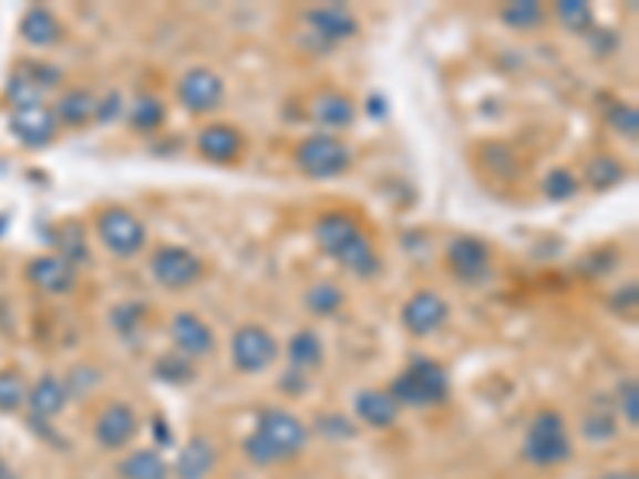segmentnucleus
Returning a JSON list of instances; mask_svg holds the SVG:
<instances>
[{"label": "nucleus", "mask_w": 639, "mask_h": 479, "mask_svg": "<svg viewBox=\"0 0 639 479\" xmlns=\"http://www.w3.org/2000/svg\"><path fill=\"white\" fill-rule=\"evenodd\" d=\"M313 240L327 256H333L342 269H349L359 279H371L381 272V259L374 247L368 243L362 225L352 215L342 211H327L313 225Z\"/></svg>", "instance_id": "nucleus-1"}, {"label": "nucleus", "mask_w": 639, "mask_h": 479, "mask_svg": "<svg viewBox=\"0 0 639 479\" xmlns=\"http://www.w3.org/2000/svg\"><path fill=\"white\" fill-rule=\"evenodd\" d=\"M307 428L301 419H295L285 409H266L259 413L252 435L244 441V454L256 467H272L288 457L305 451Z\"/></svg>", "instance_id": "nucleus-2"}, {"label": "nucleus", "mask_w": 639, "mask_h": 479, "mask_svg": "<svg viewBox=\"0 0 639 479\" xmlns=\"http://www.w3.org/2000/svg\"><path fill=\"white\" fill-rule=\"evenodd\" d=\"M447 371L432 358H413L403 374L390 381L388 394L400 406H439L447 399Z\"/></svg>", "instance_id": "nucleus-3"}, {"label": "nucleus", "mask_w": 639, "mask_h": 479, "mask_svg": "<svg viewBox=\"0 0 639 479\" xmlns=\"http://www.w3.org/2000/svg\"><path fill=\"white\" fill-rule=\"evenodd\" d=\"M522 457L534 464V467H559L573 457V441L566 423L556 409H540L530 419L528 431H525V445H522Z\"/></svg>", "instance_id": "nucleus-4"}, {"label": "nucleus", "mask_w": 639, "mask_h": 479, "mask_svg": "<svg viewBox=\"0 0 639 479\" xmlns=\"http://www.w3.org/2000/svg\"><path fill=\"white\" fill-rule=\"evenodd\" d=\"M295 164L310 179H333L352 167V150L333 135H310L295 147Z\"/></svg>", "instance_id": "nucleus-5"}, {"label": "nucleus", "mask_w": 639, "mask_h": 479, "mask_svg": "<svg viewBox=\"0 0 639 479\" xmlns=\"http://www.w3.org/2000/svg\"><path fill=\"white\" fill-rule=\"evenodd\" d=\"M96 237L100 243L118 259H132L141 253V247L147 243V227L141 225L138 215H132L128 208H106L96 218Z\"/></svg>", "instance_id": "nucleus-6"}, {"label": "nucleus", "mask_w": 639, "mask_h": 479, "mask_svg": "<svg viewBox=\"0 0 639 479\" xmlns=\"http://www.w3.org/2000/svg\"><path fill=\"white\" fill-rule=\"evenodd\" d=\"M151 275L167 291H186L205 275V262L186 247H161L151 256Z\"/></svg>", "instance_id": "nucleus-7"}, {"label": "nucleus", "mask_w": 639, "mask_h": 479, "mask_svg": "<svg viewBox=\"0 0 639 479\" xmlns=\"http://www.w3.org/2000/svg\"><path fill=\"white\" fill-rule=\"evenodd\" d=\"M230 355H234V365L244 374H259L272 365L278 358V342L276 336L259 326V323H247L240 326L234 339H230Z\"/></svg>", "instance_id": "nucleus-8"}, {"label": "nucleus", "mask_w": 639, "mask_h": 479, "mask_svg": "<svg viewBox=\"0 0 639 479\" xmlns=\"http://www.w3.org/2000/svg\"><path fill=\"white\" fill-rule=\"evenodd\" d=\"M176 96L179 103L195 115L215 113L218 106L224 103V81L218 71L212 67H193L179 77L176 84Z\"/></svg>", "instance_id": "nucleus-9"}, {"label": "nucleus", "mask_w": 639, "mask_h": 479, "mask_svg": "<svg viewBox=\"0 0 639 479\" xmlns=\"http://www.w3.org/2000/svg\"><path fill=\"white\" fill-rule=\"evenodd\" d=\"M10 132H13V138L20 144L39 150V147H49V144L55 142L58 118L45 103L23 106V110H13V113H10Z\"/></svg>", "instance_id": "nucleus-10"}, {"label": "nucleus", "mask_w": 639, "mask_h": 479, "mask_svg": "<svg viewBox=\"0 0 639 479\" xmlns=\"http://www.w3.org/2000/svg\"><path fill=\"white\" fill-rule=\"evenodd\" d=\"M447 301L442 294H435V291H416L406 304H403V311H400V320H403V326L413 333V336H429V333H435V330H442L447 323Z\"/></svg>", "instance_id": "nucleus-11"}, {"label": "nucleus", "mask_w": 639, "mask_h": 479, "mask_svg": "<svg viewBox=\"0 0 639 479\" xmlns=\"http://www.w3.org/2000/svg\"><path fill=\"white\" fill-rule=\"evenodd\" d=\"M169 336L179 355H186L189 362L208 355L215 348V333L212 326L198 316V313H176L173 323H169Z\"/></svg>", "instance_id": "nucleus-12"}, {"label": "nucleus", "mask_w": 639, "mask_h": 479, "mask_svg": "<svg viewBox=\"0 0 639 479\" xmlns=\"http://www.w3.org/2000/svg\"><path fill=\"white\" fill-rule=\"evenodd\" d=\"M447 265L461 282H480L489 272V247L476 237H454L447 243Z\"/></svg>", "instance_id": "nucleus-13"}, {"label": "nucleus", "mask_w": 639, "mask_h": 479, "mask_svg": "<svg viewBox=\"0 0 639 479\" xmlns=\"http://www.w3.org/2000/svg\"><path fill=\"white\" fill-rule=\"evenodd\" d=\"M135 431H138V419H135V409L128 406V403H110L103 413H100V419H96V428H93V435H96V441L103 445V448H125L132 438H135Z\"/></svg>", "instance_id": "nucleus-14"}, {"label": "nucleus", "mask_w": 639, "mask_h": 479, "mask_svg": "<svg viewBox=\"0 0 639 479\" xmlns=\"http://www.w3.org/2000/svg\"><path fill=\"white\" fill-rule=\"evenodd\" d=\"M27 279L45 294H71L78 284V272L61 256H39L27 265Z\"/></svg>", "instance_id": "nucleus-15"}, {"label": "nucleus", "mask_w": 639, "mask_h": 479, "mask_svg": "<svg viewBox=\"0 0 639 479\" xmlns=\"http://www.w3.org/2000/svg\"><path fill=\"white\" fill-rule=\"evenodd\" d=\"M195 144H198V154L208 157L212 164H234L244 150V135L240 128L218 122V125H205Z\"/></svg>", "instance_id": "nucleus-16"}, {"label": "nucleus", "mask_w": 639, "mask_h": 479, "mask_svg": "<svg viewBox=\"0 0 639 479\" xmlns=\"http://www.w3.org/2000/svg\"><path fill=\"white\" fill-rule=\"evenodd\" d=\"M307 27L313 35L327 39V42H346L359 32V20L342 7V3H327L317 10H307Z\"/></svg>", "instance_id": "nucleus-17"}, {"label": "nucleus", "mask_w": 639, "mask_h": 479, "mask_svg": "<svg viewBox=\"0 0 639 479\" xmlns=\"http://www.w3.org/2000/svg\"><path fill=\"white\" fill-rule=\"evenodd\" d=\"M20 35L32 49H52V45L61 42L64 27L49 7H29L23 20H20Z\"/></svg>", "instance_id": "nucleus-18"}, {"label": "nucleus", "mask_w": 639, "mask_h": 479, "mask_svg": "<svg viewBox=\"0 0 639 479\" xmlns=\"http://www.w3.org/2000/svg\"><path fill=\"white\" fill-rule=\"evenodd\" d=\"M310 118L323 128H349L355 122V103L339 90H327L310 103Z\"/></svg>", "instance_id": "nucleus-19"}, {"label": "nucleus", "mask_w": 639, "mask_h": 479, "mask_svg": "<svg viewBox=\"0 0 639 479\" xmlns=\"http://www.w3.org/2000/svg\"><path fill=\"white\" fill-rule=\"evenodd\" d=\"M27 403L35 419H55L68 403V387H64V381H58L55 374H45L29 387Z\"/></svg>", "instance_id": "nucleus-20"}, {"label": "nucleus", "mask_w": 639, "mask_h": 479, "mask_svg": "<svg viewBox=\"0 0 639 479\" xmlns=\"http://www.w3.org/2000/svg\"><path fill=\"white\" fill-rule=\"evenodd\" d=\"M215 464H218V451L212 448V441L195 435L176 460V479H208Z\"/></svg>", "instance_id": "nucleus-21"}, {"label": "nucleus", "mask_w": 639, "mask_h": 479, "mask_svg": "<svg viewBox=\"0 0 639 479\" xmlns=\"http://www.w3.org/2000/svg\"><path fill=\"white\" fill-rule=\"evenodd\" d=\"M355 413L371 428H390L400 419V403L388 391H362L355 396Z\"/></svg>", "instance_id": "nucleus-22"}, {"label": "nucleus", "mask_w": 639, "mask_h": 479, "mask_svg": "<svg viewBox=\"0 0 639 479\" xmlns=\"http://www.w3.org/2000/svg\"><path fill=\"white\" fill-rule=\"evenodd\" d=\"M96 103H100V100H96L90 90L78 86V90H68V93L58 100V106L52 113H55L58 122H64V125H71V128H81L90 118H96Z\"/></svg>", "instance_id": "nucleus-23"}, {"label": "nucleus", "mask_w": 639, "mask_h": 479, "mask_svg": "<svg viewBox=\"0 0 639 479\" xmlns=\"http://www.w3.org/2000/svg\"><path fill=\"white\" fill-rule=\"evenodd\" d=\"M288 365L291 371H313L323 365V342L313 330H301L288 339Z\"/></svg>", "instance_id": "nucleus-24"}, {"label": "nucleus", "mask_w": 639, "mask_h": 479, "mask_svg": "<svg viewBox=\"0 0 639 479\" xmlns=\"http://www.w3.org/2000/svg\"><path fill=\"white\" fill-rule=\"evenodd\" d=\"M623 176H627V169H623V164H620L614 154H598V157H591L588 167H585V183H588L595 192H608L614 186H620Z\"/></svg>", "instance_id": "nucleus-25"}, {"label": "nucleus", "mask_w": 639, "mask_h": 479, "mask_svg": "<svg viewBox=\"0 0 639 479\" xmlns=\"http://www.w3.org/2000/svg\"><path fill=\"white\" fill-rule=\"evenodd\" d=\"M122 479H167L169 470L157 451H135L118 464Z\"/></svg>", "instance_id": "nucleus-26"}, {"label": "nucleus", "mask_w": 639, "mask_h": 479, "mask_svg": "<svg viewBox=\"0 0 639 479\" xmlns=\"http://www.w3.org/2000/svg\"><path fill=\"white\" fill-rule=\"evenodd\" d=\"M342 304H346V294H342L339 284L317 282L307 288L305 308L313 313V316H333V313L342 311Z\"/></svg>", "instance_id": "nucleus-27"}, {"label": "nucleus", "mask_w": 639, "mask_h": 479, "mask_svg": "<svg viewBox=\"0 0 639 479\" xmlns=\"http://www.w3.org/2000/svg\"><path fill=\"white\" fill-rule=\"evenodd\" d=\"M132 128L141 132V135H151V132H157L164 122H167V106L157 100V96H141L138 103L132 106Z\"/></svg>", "instance_id": "nucleus-28"}, {"label": "nucleus", "mask_w": 639, "mask_h": 479, "mask_svg": "<svg viewBox=\"0 0 639 479\" xmlns=\"http://www.w3.org/2000/svg\"><path fill=\"white\" fill-rule=\"evenodd\" d=\"M499 20L505 27L525 32V29H534L544 23V7H540L537 0H515V3H508V7H502Z\"/></svg>", "instance_id": "nucleus-29"}, {"label": "nucleus", "mask_w": 639, "mask_h": 479, "mask_svg": "<svg viewBox=\"0 0 639 479\" xmlns=\"http://www.w3.org/2000/svg\"><path fill=\"white\" fill-rule=\"evenodd\" d=\"M7 96L13 103V110H23V106H39L45 100V90L35 84L23 71V64L10 74V84H7Z\"/></svg>", "instance_id": "nucleus-30"}, {"label": "nucleus", "mask_w": 639, "mask_h": 479, "mask_svg": "<svg viewBox=\"0 0 639 479\" xmlns=\"http://www.w3.org/2000/svg\"><path fill=\"white\" fill-rule=\"evenodd\" d=\"M27 394L29 387L23 374L13 371V367H3L0 371V413H17L27 403Z\"/></svg>", "instance_id": "nucleus-31"}, {"label": "nucleus", "mask_w": 639, "mask_h": 479, "mask_svg": "<svg viewBox=\"0 0 639 479\" xmlns=\"http://www.w3.org/2000/svg\"><path fill=\"white\" fill-rule=\"evenodd\" d=\"M556 20L569 32H591L595 27V13L585 0H559L556 3Z\"/></svg>", "instance_id": "nucleus-32"}, {"label": "nucleus", "mask_w": 639, "mask_h": 479, "mask_svg": "<svg viewBox=\"0 0 639 479\" xmlns=\"http://www.w3.org/2000/svg\"><path fill=\"white\" fill-rule=\"evenodd\" d=\"M579 189H583V183H579V176L573 169H550L547 179H544V196L550 201H569Z\"/></svg>", "instance_id": "nucleus-33"}, {"label": "nucleus", "mask_w": 639, "mask_h": 479, "mask_svg": "<svg viewBox=\"0 0 639 479\" xmlns=\"http://www.w3.org/2000/svg\"><path fill=\"white\" fill-rule=\"evenodd\" d=\"M144 313H147V308H144V304H135V301H128V304H118V308H112V313H110L112 330H115L118 336L132 339L135 333H138L141 323H144Z\"/></svg>", "instance_id": "nucleus-34"}, {"label": "nucleus", "mask_w": 639, "mask_h": 479, "mask_svg": "<svg viewBox=\"0 0 639 479\" xmlns=\"http://www.w3.org/2000/svg\"><path fill=\"white\" fill-rule=\"evenodd\" d=\"M157 377L161 381H167V384H176V387H183V384H189L195 377V365L186 358V355H164L161 362H157Z\"/></svg>", "instance_id": "nucleus-35"}, {"label": "nucleus", "mask_w": 639, "mask_h": 479, "mask_svg": "<svg viewBox=\"0 0 639 479\" xmlns=\"http://www.w3.org/2000/svg\"><path fill=\"white\" fill-rule=\"evenodd\" d=\"M608 122H611L617 135H623V138H637L639 113L633 103H614L611 110H608Z\"/></svg>", "instance_id": "nucleus-36"}, {"label": "nucleus", "mask_w": 639, "mask_h": 479, "mask_svg": "<svg viewBox=\"0 0 639 479\" xmlns=\"http://www.w3.org/2000/svg\"><path fill=\"white\" fill-rule=\"evenodd\" d=\"M61 233H64V237H61V259H64V262H71V265H81V262H86V247H84V233H81V227L68 225Z\"/></svg>", "instance_id": "nucleus-37"}, {"label": "nucleus", "mask_w": 639, "mask_h": 479, "mask_svg": "<svg viewBox=\"0 0 639 479\" xmlns=\"http://www.w3.org/2000/svg\"><path fill=\"white\" fill-rule=\"evenodd\" d=\"M585 438H588V441H611L614 438L611 413H591V416L585 419Z\"/></svg>", "instance_id": "nucleus-38"}, {"label": "nucleus", "mask_w": 639, "mask_h": 479, "mask_svg": "<svg viewBox=\"0 0 639 479\" xmlns=\"http://www.w3.org/2000/svg\"><path fill=\"white\" fill-rule=\"evenodd\" d=\"M620 413L630 425L639 423V391L637 381H623L620 384Z\"/></svg>", "instance_id": "nucleus-39"}, {"label": "nucleus", "mask_w": 639, "mask_h": 479, "mask_svg": "<svg viewBox=\"0 0 639 479\" xmlns=\"http://www.w3.org/2000/svg\"><path fill=\"white\" fill-rule=\"evenodd\" d=\"M122 115V96L118 93H110L103 103H96V118L100 122H112V118H118Z\"/></svg>", "instance_id": "nucleus-40"}, {"label": "nucleus", "mask_w": 639, "mask_h": 479, "mask_svg": "<svg viewBox=\"0 0 639 479\" xmlns=\"http://www.w3.org/2000/svg\"><path fill=\"white\" fill-rule=\"evenodd\" d=\"M611 304H614V311H617L620 304H627V308L633 311V308H637V284L630 282V284H627V288H620V294L614 298Z\"/></svg>", "instance_id": "nucleus-41"}, {"label": "nucleus", "mask_w": 639, "mask_h": 479, "mask_svg": "<svg viewBox=\"0 0 639 479\" xmlns=\"http://www.w3.org/2000/svg\"><path fill=\"white\" fill-rule=\"evenodd\" d=\"M368 115H378V118H384V115H388V110H384V100H381V96H374V100L368 96Z\"/></svg>", "instance_id": "nucleus-42"}, {"label": "nucleus", "mask_w": 639, "mask_h": 479, "mask_svg": "<svg viewBox=\"0 0 639 479\" xmlns=\"http://www.w3.org/2000/svg\"><path fill=\"white\" fill-rule=\"evenodd\" d=\"M154 431H157V445H173V435H169V428H164L161 419H154Z\"/></svg>", "instance_id": "nucleus-43"}, {"label": "nucleus", "mask_w": 639, "mask_h": 479, "mask_svg": "<svg viewBox=\"0 0 639 479\" xmlns=\"http://www.w3.org/2000/svg\"><path fill=\"white\" fill-rule=\"evenodd\" d=\"M0 479H17V477H13V470H10V467L3 464V457H0Z\"/></svg>", "instance_id": "nucleus-44"}, {"label": "nucleus", "mask_w": 639, "mask_h": 479, "mask_svg": "<svg viewBox=\"0 0 639 479\" xmlns=\"http://www.w3.org/2000/svg\"><path fill=\"white\" fill-rule=\"evenodd\" d=\"M601 479H637V473H608V477Z\"/></svg>", "instance_id": "nucleus-45"}]
</instances>
